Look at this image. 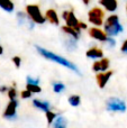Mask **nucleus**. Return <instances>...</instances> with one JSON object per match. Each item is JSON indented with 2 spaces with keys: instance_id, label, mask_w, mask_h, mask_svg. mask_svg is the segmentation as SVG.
<instances>
[{
  "instance_id": "nucleus-1",
  "label": "nucleus",
  "mask_w": 127,
  "mask_h": 128,
  "mask_svg": "<svg viewBox=\"0 0 127 128\" xmlns=\"http://www.w3.org/2000/svg\"><path fill=\"white\" fill-rule=\"evenodd\" d=\"M35 48H36V51H37L38 53H40V55L43 56V58H47V60L52 61V62H55V63L61 64V65L65 66V68H70V70H72L73 72H76V74H80V71H79L78 66H76V64L72 63L71 61L66 60L65 58H62V56H60V55H56V54H54L53 52L48 51V50L43 48V47L38 46V45H37V46H35Z\"/></svg>"
},
{
  "instance_id": "nucleus-2",
  "label": "nucleus",
  "mask_w": 127,
  "mask_h": 128,
  "mask_svg": "<svg viewBox=\"0 0 127 128\" xmlns=\"http://www.w3.org/2000/svg\"><path fill=\"white\" fill-rule=\"evenodd\" d=\"M105 33L107 34L108 37L117 36L124 30L122 24L119 22V17L117 15H112L106 19L105 22Z\"/></svg>"
},
{
  "instance_id": "nucleus-3",
  "label": "nucleus",
  "mask_w": 127,
  "mask_h": 128,
  "mask_svg": "<svg viewBox=\"0 0 127 128\" xmlns=\"http://www.w3.org/2000/svg\"><path fill=\"white\" fill-rule=\"evenodd\" d=\"M26 14L28 15L29 19H30L33 22H35V24L42 25V24H44L45 20H46L45 16L42 15L40 9L37 4H27L26 6Z\"/></svg>"
},
{
  "instance_id": "nucleus-4",
  "label": "nucleus",
  "mask_w": 127,
  "mask_h": 128,
  "mask_svg": "<svg viewBox=\"0 0 127 128\" xmlns=\"http://www.w3.org/2000/svg\"><path fill=\"white\" fill-rule=\"evenodd\" d=\"M107 110L112 112H125L127 107L126 104L119 98H110L107 100Z\"/></svg>"
},
{
  "instance_id": "nucleus-5",
  "label": "nucleus",
  "mask_w": 127,
  "mask_h": 128,
  "mask_svg": "<svg viewBox=\"0 0 127 128\" xmlns=\"http://www.w3.org/2000/svg\"><path fill=\"white\" fill-rule=\"evenodd\" d=\"M104 17H105V12L101 10L99 7H94V8L90 9L88 12V19L91 24L96 25V26H101L104 22Z\"/></svg>"
},
{
  "instance_id": "nucleus-6",
  "label": "nucleus",
  "mask_w": 127,
  "mask_h": 128,
  "mask_svg": "<svg viewBox=\"0 0 127 128\" xmlns=\"http://www.w3.org/2000/svg\"><path fill=\"white\" fill-rule=\"evenodd\" d=\"M62 17H63V19L66 22V26H69V27H71V28L76 29V30L80 32V27H79L80 22L76 19V15H74V12H73V10H71V11H63Z\"/></svg>"
},
{
  "instance_id": "nucleus-7",
  "label": "nucleus",
  "mask_w": 127,
  "mask_h": 128,
  "mask_svg": "<svg viewBox=\"0 0 127 128\" xmlns=\"http://www.w3.org/2000/svg\"><path fill=\"white\" fill-rule=\"evenodd\" d=\"M17 107H18L17 100H10L4 111V115H2L4 118H6L8 120L16 119V117H17Z\"/></svg>"
},
{
  "instance_id": "nucleus-8",
  "label": "nucleus",
  "mask_w": 127,
  "mask_h": 128,
  "mask_svg": "<svg viewBox=\"0 0 127 128\" xmlns=\"http://www.w3.org/2000/svg\"><path fill=\"white\" fill-rule=\"evenodd\" d=\"M89 36L92 37L94 40H99V42H107L108 40V36L107 34L105 33L104 30H101L100 28L98 27H92V28L89 29Z\"/></svg>"
},
{
  "instance_id": "nucleus-9",
  "label": "nucleus",
  "mask_w": 127,
  "mask_h": 128,
  "mask_svg": "<svg viewBox=\"0 0 127 128\" xmlns=\"http://www.w3.org/2000/svg\"><path fill=\"white\" fill-rule=\"evenodd\" d=\"M110 65L109 58H101L100 61H96L92 64V70L94 72H107L108 68Z\"/></svg>"
},
{
  "instance_id": "nucleus-10",
  "label": "nucleus",
  "mask_w": 127,
  "mask_h": 128,
  "mask_svg": "<svg viewBox=\"0 0 127 128\" xmlns=\"http://www.w3.org/2000/svg\"><path fill=\"white\" fill-rule=\"evenodd\" d=\"M112 71H107V72H101V73H98L96 76L97 79V83H98L99 88L100 89H104L106 86V84L108 83V81H109V79L112 78Z\"/></svg>"
},
{
  "instance_id": "nucleus-11",
  "label": "nucleus",
  "mask_w": 127,
  "mask_h": 128,
  "mask_svg": "<svg viewBox=\"0 0 127 128\" xmlns=\"http://www.w3.org/2000/svg\"><path fill=\"white\" fill-rule=\"evenodd\" d=\"M99 4L102 7H105L106 10L110 11V12L116 11L117 8H118V2H117V0H99Z\"/></svg>"
},
{
  "instance_id": "nucleus-12",
  "label": "nucleus",
  "mask_w": 127,
  "mask_h": 128,
  "mask_svg": "<svg viewBox=\"0 0 127 128\" xmlns=\"http://www.w3.org/2000/svg\"><path fill=\"white\" fill-rule=\"evenodd\" d=\"M86 56H87L88 58H94V60L98 58L99 60V58H104V52H102V50H100V48L91 47V48H89L86 52Z\"/></svg>"
},
{
  "instance_id": "nucleus-13",
  "label": "nucleus",
  "mask_w": 127,
  "mask_h": 128,
  "mask_svg": "<svg viewBox=\"0 0 127 128\" xmlns=\"http://www.w3.org/2000/svg\"><path fill=\"white\" fill-rule=\"evenodd\" d=\"M45 18L51 22L52 25H58L60 24V19H58V16L56 14V11L54 9H47L46 12H45Z\"/></svg>"
},
{
  "instance_id": "nucleus-14",
  "label": "nucleus",
  "mask_w": 127,
  "mask_h": 128,
  "mask_svg": "<svg viewBox=\"0 0 127 128\" xmlns=\"http://www.w3.org/2000/svg\"><path fill=\"white\" fill-rule=\"evenodd\" d=\"M33 106L35 107V108H38L40 110L44 111L45 114H46L47 111H50V109H51V104H50L48 101H43V100H40V99H34Z\"/></svg>"
},
{
  "instance_id": "nucleus-15",
  "label": "nucleus",
  "mask_w": 127,
  "mask_h": 128,
  "mask_svg": "<svg viewBox=\"0 0 127 128\" xmlns=\"http://www.w3.org/2000/svg\"><path fill=\"white\" fill-rule=\"evenodd\" d=\"M66 126H68V120L63 116H58L53 122V128H66Z\"/></svg>"
},
{
  "instance_id": "nucleus-16",
  "label": "nucleus",
  "mask_w": 127,
  "mask_h": 128,
  "mask_svg": "<svg viewBox=\"0 0 127 128\" xmlns=\"http://www.w3.org/2000/svg\"><path fill=\"white\" fill-rule=\"evenodd\" d=\"M0 8L4 9L7 12H12L15 6H14L11 0H0Z\"/></svg>"
},
{
  "instance_id": "nucleus-17",
  "label": "nucleus",
  "mask_w": 127,
  "mask_h": 128,
  "mask_svg": "<svg viewBox=\"0 0 127 128\" xmlns=\"http://www.w3.org/2000/svg\"><path fill=\"white\" fill-rule=\"evenodd\" d=\"M64 47L68 50V51L70 52H73L76 50V47H78V44H76V40H74V38L70 37V38H66L64 42Z\"/></svg>"
},
{
  "instance_id": "nucleus-18",
  "label": "nucleus",
  "mask_w": 127,
  "mask_h": 128,
  "mask_svg": "<svg viewBox=\"0 0 127 128\" xmlns=\"http://www.w3.org/2000/svg\"><path fill=\"white\" fill-rule=\"evenodd\" d=\"M62 30L65 32L68 35H70L72 38H74V40H79V38H80V32L76 30V29L71 28V27H69V26H63Z\"/></svg>"
},
{
  "instance_id": "nucleus-19",
  "label": "nucleus",
  "mask_w": 127,
  "mask_h": 128,
  "mask_svg": "<svg viewBox=\"0 0 127 128\" xmlns=\"http://www.w3.org/2000/svg\"><path fill=\"white\" fill-rule=\"evenodd\" d=\"M68 101H69L70 106L78 107L79 104H80V102H81V98H80V96H78V94H72V96H70L69 97Z\"/></svg>"
},
{
  "instance_id": "nucleus-20",
  "label": "nucleus",
  "mask_w": 127,
  "mask_h": 128,
  "mask_svg": "<svg viewBox=\"0 0 127 128\" xmlns=\"http://www.w3.org/2000/svg\"><path fill=\"white\" fill-rule=\"evenodd\" d=\"M52 86H53V91L55 93H61L65 90V86L62 82H53Z\"/></svg>"
},
{
  "instance_id": "nucleus-21",
  "label": "nucleus",
  "mask_w": 127,
  "mask_h": 128,
  "mask_svg": "<svg viewBox=\"0 0 127 128\" xmlns=\"http://www.w3.org/2000/svg\"><path fill=\"white\" fill-rule=\"evenodd\" d=\"M26 90H28L32 93H40L42 91V88L37 84H26Z\"/></svg>"
},
{
  "instance_id": "nucleus-22",
  "label": "nucleus",
  "mask_w": 127,
  "mask_h": 128,
  "mask_svg": "<svg viewBox=\"0 0 127 128\" xmlns=\"http://www.w3.org/2000/svg\"><path fill=\"white\" fill-rule=\"evenodd\" d=\"M28 16H27V14L22 12V11H19V12L17 14V19H18V24L19 25H22L25 24V22H28Z\"/></svg>"
},
{
  "instance_id": "nucleus-23",
  "label": "nucleus",
  "mask_w": 127,
  "mask_h": 128,
  "mask_svg": "<svg viewBox=\"0 0 127 128\" xmlns=\"http://www.w3.org/2000/svg\"><path fill=\"white\" fill-rule=\"evenodd\" d=\"M56 117H58V115H56L55 112H52V111H47L46 112V119H47V124L51 125L54 122V120L56 119Z\"/></svg>"
},
{
  "instance_id": "nucleus-24",
  "label": "nucleus",
  "mask_w": 127,
  "mask_h": 128,
  "mask_svg": "<svg viewBox=\"0 0 127 128\" xmlns=\"http://www.w3.org/2000/svg\"><path fill=\"white\" fill-rule=\"evenodd\" d=\"M8 97L10 100H16V97H17V91H16L15 88H10L8 90Z\"/></svg>"
},
{
  "instance_id": "nucleus-25",
  "label": "nucleus",
  "mask_w": 127,
  "mask_h": 128,
  "mask_svg": "<svg viewBox=\"0 0 127 128\" xmlns=\"http://www.w3.org/2000/svg\"><path fill=\"white\" fill-rule=\"evenodd\" d=\"M26 80H27V83L28 84H37L38 86V83H40V80L35 79V78H32V76H27Z\"/></svg>"
},
{
  "instance_id": "nucleus-26",
  "label": "nucleus",
  "mask_w": 127,
  "mask_h": 128,
  "mask_svg": "<svg viewBox=\"0 0 127 128\" xmlns=\"http://www.w3.org/2000/svg\"><path fill=\"white\" fill-rule=\"evenodd\" d=\"M12 62H14V64H15L16 68H20V64H22V58H20L19 56H14V58H12Z\"/></svg>"
},
{
  "instance_id": "nucleus-27",
  "label": "nucleus",
  "mask_w": 127,
  "mask_h": 128,
  "mask_svg": "<svg viewBox=\"0 0 127 128\" xmlns=\"http://www.w3.org/2000/svg\"><path fill=\"white\" fill-rule=\"evenodd\" d=\"M20 96H22V99H28V98L32 97V92H29L28 90H26V89H25L24 91H22V92H20Z\"/></svg>"
},
{
  "instance_id": "nucleus-28",
  "label": "nucleus",
  "mask_w": 127,
  "mask_h": 128,
  "mask_svg": "<svg viewBox=\"0 0 127 128\" xmlns=\"http://www.w3.org/2000/svg\"><path fill=\"white\" fill-rule=\"evenodd\" d=\"M115 44H116V42H115L114 38H112V37L108 38V40H107V46H108V47H112V46H115Z\"/></svg>"
},
{
  "instance_id": "nucleus-29",
  "label": "nucleus",
  "mask_w": 127,
  "mask_h": 128,
  "mask_svg": "<svg viewBox=\"0 0 127 128\" xmlns=\"http://www.w3.org/2000/svg\"><path fill=\"white\" fill-rule=\"evenodd\" d=\"M120 51L123 52L124 54H127V40L123 43V45H122V47H120Z\"/></svg>"
},
{
  "instance_id": "nucleus-30",
  "label": "nucleus",
  "mask_w": 127,
  "mask_h": 128,
  "mask_svg": "<svg viewBox=\"0 0 127 128\" xmlns=\"http://www.w3.org/2000/svg\"><path fill=\"white\" fill-rule=\"evenodd\" d=\"M8 90H9V89L7 88L6 86H0V92H6V91L8 92Z\"/></svg>"
},
{
  "instance_id": "nucleus-31",
  "label": "nucleus",
  "mask_w": 127,
  "mask_h": 128,
  "mask_svg": "<svg viewBox=\"0 0 127 128\" xmlns=\"http://www.w3.org/2000/svg\"><path fill=\"white\" fill-rule=\"evenodd\" d=\"M79 27H80V29H81V28H82V29H86V28H87V25H86L84 22H80V24H79Z\"/></svg>"
},
{
  "instance_id": "nucleus-32",
  "label": "nucleus",
  "mask_w": 127,
  "mask_h": 128,
  "mask_svg": "<svg viewBox=\"0 0 127 128\" xmlns=\"http://www.w3.org/2000/svg\"><path fill=\"white\" fill-rule=\"evenodd\" d=\"M82 1H83V4H90V0H82Z\"/></svg>"
},
{
  "instance_id": "nucleus-33",
  "label": "nucleus",
  "mask_w": 127,
  "mask_h": 128,
  "mask_svg": "<svg viewBox=\"0 0 127 128\" xmlns=\"http://www.w3.org/2000/svg\"><path fill=\"white\" fill-rule=\"evenodd\" d=\"M2 53H4V48H2V46L0 45V55H1Z\"/></svg>"
},
{
  "instance_id": "nucleus-34",
  "label": "nucleus",
  "mask_w": 127,
  "mask_h": 128,
  "mask_svg": "<svg viewBox=\"0 0 127 128\" xmlns=\"http://www.w3.org/2000/svg\"><path fill=\"white\" fill-rule=\"evenodd\" d=\"M126 11H127V4H126Z\"/></svg>"
}]
</instances>
